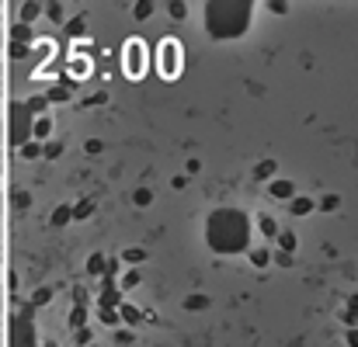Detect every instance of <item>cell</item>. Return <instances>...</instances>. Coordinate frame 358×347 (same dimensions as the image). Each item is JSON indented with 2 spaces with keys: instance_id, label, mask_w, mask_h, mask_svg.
<instances>
[{
  "instance_id": "obj_1",
  "label": "cell",
  "mask_w": 358,
  "mask_h": 347,
  "mask_svg": "<svg viewBox=\"0 0 358 347\" xmlns=\"http://www.w3.org/2000/svg\"><path fill=\"white\" fill-rule=\"evenodd\" d=\"M247 215L237 212V209H219L212 219H209V247L219 253H240L247 250Z\"/></svg>"
},
{
  "instance_id": "obj_2",
  "label": "cell",
  "mask_w": 358,
  "mask_h": 347,
  "mask_svg": "<svg viewBox=\"0 0 358 347\" xmlns=\"http://www.w3.org/2000/svg\"><path fill=\"white\" fill-rule=\"evenodd\" d=\"M209 14V32L216 39H237L240 32L247 28V18H251V7L247 4H209L205 7Z\"/></svg>"
},
{
  "instance_id": "obj_3",
  "label": "cell",
  "mask_w": 358,
  "mask_h": 347,
  "mask_svg": "<svg viewBox=\"0 0 358 347\" xmlns=\"http://www.w3.org/2000/svg\"><path fill=\"white\" fill-rule=\"evenodd\" d=\"M146 63H150V49L143 39H129L125 49H122V66H125V77L140 80L146 77Z\"/></svg>"
},
{
  "instance_id": "obj_4",
  "label": "cell",
  "mask_w": 358,
  "mask_h": 347,
  "mask_svg": "<svg viewBox=\"0 0 358 347\" xmlns=\"http://www.w3.org/2000/svg\"><path fill=\"white\" fill-rule=\"evenodd\" d=\"M181 66H184L181 42L178 39H163V45H160V73H163L167 80H174L181 73Z\"/></svg>"
},
{
  "instance_id": "obj_5",
  "label": "cell",
  "mask_w": 358,
  "mask_h": 347,
  "mask_svg": "<svg viewBox=\"0 0 358 347\" xmlns=\"http://www.w3.org/2000/svg\"><path fill=\"white\" fill-rule=\"evenodd\" d=\"M271 194L275 198H296V188H292V181H271Z\"/></svg>"
},
{
  "instance_id": "obj_6",
  "label": "cell",
  "mask_w": 358,
  "mask_h": 347,
  "mask_svg": "<svg viewBox=\"0 0 358 347\" xmlns=\"http://www.w3.org/2000/svg\"><path fill=\"white\" fill-rule=\"evenodd\" d=\"M289 209H292V215H310L313 201L310 198H289Z\"/></svg>"
},
{
  "instance_id": "obj_7",
  "label": "cell",
  "mask_w": 358,
  "mask_h": 347,
  "mask_svg": "<svg viewBox=\"0 0 358 347\" xmlns=\"http://www.w3.org/2000/svg\"><path fill=\"white\" fill-rule=\"evenodd\" d=\"M91 66H94V63H91V59H87V56H77V59H73V70H77L73 77H77V80L91 77Z\"/></svg>"
},
{
  "instance_id": "obj_8",
  "label": "cell",
  "mask_w": 358,
  "mask_h": 347,
  "mask_svg": "<svg viewBox=\"0 0 358 347\" xmlns=\"http://www.w3.org/2000/svg\"><path fill=\"white\" fill-rule=\"evenodd\" d=\"M104 268H108V261H104L101 253H94V257L87 261V271H91V274H104Z\"/></svg>"
},
{
  "instance_id": "obj_9",
  "label": "cell",
  "mask_w": 358,
  "mask_h": 347,
  "mask_svg": "<svg viewBox=\"0 0 358 347\" xmlns=\"http://www.w3.org/2000/svg\"><path fill=\"white\" fill-rule=\"evenodd\" d=\"M70 215H73V209H70V205H60V209H56V215H52V226H63Z\"/></svg>"
},
{
  "instance_id": "obj_10",
  "label": "cell",
  "mask_w": 358,
  "mask_h": 347,
  "mask_svg": "<svg viewBox=\"0 0 358 347\" xmlns=\"http://www.w3.org/2000/svg\"><path fill=\"white\" fill-rule=\"evenodd\" d=\"M49 129H52V122H49V118H39V122H35V139H45Z\"/></svg>"
},
{
  "instance_id": "obj_11",
  "label": "cell",
  "mask_w": 358,
  "mask_h": 347,
  "mask_svg": "<svg viewBox=\"0 0 358 347\" xmlns=\"http://www.w3.org/2000/svg\"><path fill=\"white\" fill-rule=\"evenodd\" d=\"M258 226H261V233H264V236H275V233H279V226H275V219H268V215L261 219Z\"/></svg>"
},
{
  "instance_id": "obj_12",
  "label": "cell",
  "mask_w": 358,
  "mask_h": 347,
  "mask_svg": "<svg viewBox=\"0 0 358 347\" xmlns=\"http://www.w3.org/2000/svg\"><path fill=\"white\" fill-rule=\"evenodd\" d=\"M258 177H271V174H275V160H264V163H258Z\"/></svg>"
},
{
  "instance_id": "obj_13",
  "label": "cell",
  "mask_w": 358,
  "mask_h": 347,
  "mask_svg": "<svg viewBox=\"0 0 358 347\" xmlns=\"http://www.w3.org/2000/svg\"><path fill=\"white\" fill-rule=\"evenodd\" d=\"M279 243H282V250L289 253L292 247H296V236H292V233H279Z\"/></svg>"
},
{
  "instance_id": "obj_14",
  "label": "cell",
  "mask_w": 358,
  "mask_h": 347,
  "mask_svg": "<svg viewBox=\"0 0 358 347\" xmlns=\"http://www.w3.org/2000/svg\"><path fill=\"white\" fill-rule=\"evenodd\" d=\"M39 11H42L39 4H24V7H21V14H24V18H21V21H35V14H39Z\"/></svg>"
},
{
  "instance_id": "obj_15",
  "label": "cell",
  "mask_w": 358,
  "mask_h": 347,
  "mask_svg": "<svg viewBox=\"0 0 358 347\" xmlns=\"http://www.w3.org/2000/svg\"><path fill=\"white\" fill-rule=\"evenodd\" d=\"M251 261H254L258 268H264V264L271 261V253H268V250H254V253H251Z\"/></svg>"
},
{
  "instance_id": "obj_16",
  "label": "cell",
  "mask_w": 358,
  "mask_h": 347,
  "mask_svg": "<svg viewBox=\"0 0 358 347\" xmlns=\"http://www.w3.org/2000/svg\"><path fill=\"white\" fill-rule=\"evenodd\" d=\"M184 306H188V309H205V306H209V299H205V295H191Z\"/></svg>"
},
{
  "instance_id": "obj_17",
  "label": "cell",
  "mask_w": 358,
  "mask_h": 347,
  "mask_svg": "<svg viewBox=\"0 0 358 347\" xmlns=\"http://www.w3.org/2000/svg\"><path fill=\"white\" fill-rule=\"evenodd\" d=\"M122 312V320H125V323H140V312H136V309H129V306H122L119 309Z\"/></svg>"
},
{
  "instance_id": "obj_18",
  "label": "cell",
  "mask_w": 358,
  "mask_h": 347,
  "mask_svg": "<svg viewBox=\"0 0 358 347\" xmlns=\"http://www.w3.org/2000/svg\"><path fill=\"white\" fill-rule=\"evenodd\" d=\"M91 209H94V201H84V205H77V209H73V215H77V219H87V215H91Z\"/></svg>"
},
{
  "instance_id": "obj_19",
  "label": "cell",
  "mask_w": 358,
  "mask_h": 347,
  "mask_svg": "<svg viewBox=\"0 0 358 347\" xmlns=\"http://www.w3.org/2000/svg\"><path fill=\"white\" fill-rule=\"evenodd\" d=\"M45 14H49L52 21H63V7H60V4H49V7H45Z\"/></svg>"
},
{
  "instance_id": "obj_20",
  "label": "cell",
  "mask_w": 358,
  "mask_h": 347,
  "mask_svg": "<svg viewBox=\"0 0 358 347\" xmlns=\"http://www.w3.org/2000/svg\"><path fill=\"white\" fill-rule=\"evenodd\" d=\"M122 285H125V288H132V285H140V274H136V271H125V278H122Z\"/></svg>"
},
{
  "instance_id": "obj_21",
  "label": "cell",
  "mask_w": 358,
  "mask_h": 347,
  "mask_svg": "<svg viewBox=\"0 0 358 347\" xmlns=\"http://www.w3.org/2000/svg\"><path fill=\"white\" fill-rule=\"evenodd\" d=\"M122 261H125V264H136V261H143V250H125Z\"/></svg>"
},
{
  "instance_id": "obj_22",
  "label": "cell",
  "mask_w": 358,
  "mask_h": 347,
  "mask_svg": "<svg viewBox=\"0 0 358 347\" xmlns=\"http://www.w3.org/2000/svg\"><path fill=\"white\" fill-rule=\"evenodd\" d=\"M167 11H171L174 18H184V14H188V7H184V4H167Z\"/></svg>"
},
{
  "instance_id": "obj_23",
  "label": "cell",
  "mask_w": 358,
  "mask_h": 347,
  "mask_svg": "<svg viewBox=\"0 0 358 347\" xmlns=\"http://www.w3.org/2000/svg\"><path fill=\"white\" fill-rule=\"evenodd\" d=\"M42 108H45V97H32V101H28V108H24V111H42Z\"/></svg>"
},
{
  "instance_id": "obj_24",
  "label": "cell",
  "mask_w": 358,
  "mask_h": 347,
  "mask_svg": "<svg viewBox=\"0 0 358 347\" xmlns=\"http://www.w3.org/2000/svg\"><path fill=\"white\" fill-rule=\"evenodd\" d=\"M39 153H42V146H39V142H28V146H24V156H28V160H35Z\"/></svg>"
},
{
  "instance_id": "obj_25",
  "label": "cell",
  "mask_w": 358,
  "mask_h": 347,
  "mask_svg": "<svg viewBox=\"0 0 358 347\" xmlns=\"http://www.w3.org/2000/svg\"><path fill=\"white\" fill-rule=\"evenodd\" d=\"M66 32H70V35H80V32H84V21H80V18H73L70 24H66Z\"/></svg>"
},
{
  "instance_id": "obj_26",
  "label": "cell",
  "mask_w": 358,
  "mask_h": 347,
  "mask_svg": "<svg viewBox=\"0 0 358 347\" xmlns=\"http://www.w3.org/2000/svg\"><path fill=\"white\" fill-rule=\"evenodd\" d=\"M70 323H73V327H84V309H73V312H70Z\"/></svg>"
},
{
  "instance_id": "obj_27",
  "label": "cell",
  "mask_w": 358,
  "mask_h": 347,
  "mask_svg": "<svg viewBox=\"0 0 358 347\" xmlns=\"http://www.w3.org/2000/svg\"><path fill=\"white\" fill-rule=\"evenodd\" d=\"M150 198H153V194L146 191V188H140V191H136V205H150Z\"/></svg>"
},
{
  "instance_id": "obj_28",
  "label": "cell",
  "mask_w": 358,
  "mask_h": 347,
  "mask_svg": "<svg viewBox=\"0 0 358 347\" xmlns=\"http://www.w3.org/2000/svg\"><path fill=\"white\" fill-rule=\"evenodd\" d=\"M150 11H153V4H136V18H146V14H150Z\"/></svg>"
},
{
  "instance_id": "obj_29",
  "label": "cell",
  "mask_w": 358,
  "mask_h": 347,
  "mask_svg": "<svg viewBox=\"0 0 358 347\" xmlns=\"http://www.w3.org/2000/svg\"><path fill=\"white\" fill-rule=\"evenodd\" d=\"M49 299H52V292H49V288H39V292H35V306H39V302H49Z\"/></svg>"
},
{
  "instance_id": "obj_30",
  "label": "cell",
  "mask_w": 358,
  "mask_h": 347,
  "mask_svg": "<svg viewBox=\"0 0 358 347\" xmlns=\"http://www.w3.org/2000/svg\"><path fill=\"white\" fill-rule=\"evenodd\" d=\"M320 209H338V198H334V194H327V198L320 201Z\"/></svg>"
},
{
  "instance_id": "obj_31",
  "label": "cell",
  "mask_w": 358,
  "mask_h": 347,
  "mask_svg": "<svg viewBox=\"0 0 358 347\" xmlns=\"http://www.w3.org/2000/svg\"><path fill=\"white\" fill-rule=\"evenodd\" d=\"M275 261H279L282 268H289V264H292V257H289V253H285V250H282V253H275Z\"/></svg>"
},
{
  "instance_id": "obj_32",
  "label": "cell",
  "mask_w": 358,
  "mask_h": 347,
  "mask_svg": "<svg viewBox=\"0 0 358 347\" xmlns=\"http://www.w3.org/2000/svg\"><path fill=\"white\" fill-rule=\"evenodd\" d=\"M348 344H351V347H358V333H348Z\"/></svg>"
}]
</instances>
